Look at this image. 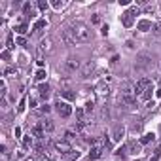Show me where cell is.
Returning <instances> with one entry per match:
<instances>
[{"label": "cell", "mask_w": 161, "mask_h": 161, "mask_svg": "<svg viewBox=\"0 0 161 161\" xmlns=\"http://www.w3.org/2000/svg\"><path fill=\"white\" fill-rule=\"evenodd\" d=\"M68 32L72 34L76 44H87V42L91 40V29L85 23H82V21H74V23L68 27Z\"/></svg>", "instance_id": "obj_1"}, {"label": "cell", "mask_w": 161, "mask_h": 161, "mask_svg": "<svg viewBox=\"0 0 161 161\" xmlns=\"http://www.w3.org/2000/svg\"><path fill=\"white\" fill-rule=\"evenodd\" d=\"M120 101L125 106H129V108H133V106H135V87L131 83H125V87H123V91L120 95Z\"/></svg>", "instance_id": "obj_2"}, {"label": "cell", "mask_w": 161, "mask_h": 161, "mask_svg": "<svg viewBox=\"0 0 161 161\" xmlns=\"http://www.w3.org/2000/svg\"><path fill=\"white\" fill-rule=\"evenodd\" d=\"M80 67H82L80 59L72 55V57H68L67 61L63 63V72L64 74H76V70H80Z\"/></svg>", "instance_id": "obj_3"}, {"label": "cell", "mask_w": 161, "mask_h": 161, "mask_svg": "<svg viewBox=\"0 0 161 161\" xmlns=\"http://www.w3.org/2000/svg\"><path fill=\"white\" fill-rule=\"evenodd\" d=\"M55 108H57V114H59L61 117H68V116L72 114V106H70L68 102H64V101H57Z\"/></svg>", "instance_id": "obj_4"}, {"label": "cell", "mask_w": 161, "mask_h": 161, "mask_svg": "<svg viewBox=\"0 0 161 161\" xmlns=\"http://www.w3.org/2000/svg\"><path fill=\"white\" fill-rule=\"evenodd\" d=\"M150 85H152V80H150V78H140V80L136 82V85H135V93L142 95V93L150 87Z\"/></svg>", "instance_id": "obj_5"}, {"label": "cell", "mask_w": 161, "mask_h": 161, "mask_svg": "<svg viewBox=\"0 0 161 161\" xmlns=\"http://www.w3.org/2000/svg\"><path fill=\"white\" fill-rule=\"evenodd\" d=\"M55 150L59 154H63V155H68L72 152V146L68 144V140H57L55 142Z\"/></svg>", "instance_id": "obj_6"}, {"label": "cell", "mask_w": 161, "mask_h": 161, "mask_svg": "<svg viewBox=\"0 0 161 161\" xmlns=\"http://www.w3.org/2000/svg\"><path fill=\"white\" fill-rule=\"evenodd\" d=\"M95 72V63L93 61H89V63H85L83 64V68H82V72H80V76L83 78V80H87V78H91V74Z\"/></svg>", "instance_id": "obj_7"}, {"label": "cell", "mask_w": 161, "mask_h": 161, "mask_svg": "<svg viewBox=\"0 0 161 161\" xmlns=\"http://www.w3.org/2000/svg\"><path fill=\"white\" fill-rule=\"evenodd\" d=\"M121 23H123V27H133V23H135V13L131 12V10H127V12H123L121 13Z\"/></svg>", "instance_id": "obj_8"}, {"label": "cell", "mask_w": 161, "mask_h": 161, "mask_svg": "<svg viewBox=\"0 0 161 161\" xmlns=\"http://www.w3.org/2000/svg\"><path fill=\"white\" fill-rule=\"evenodd\" d=\"M123 135H125V127L120 125V123L114 125V129H112V140H116V142H117V140H121Z\"/></svg>", "instance_id": "obj_9"}, {"label": "cell", "mask_w": 161, "mask_h": 161, "mask_svg": "<svg viewBox=\"0 0 161 161\" xmlns=\"http://www.w3.org/2000/svg\"><path fill=\"white\" fill-rule=\"evenodd\" d=\"M97 93H99V95H108L110 93V85H108V78H106V80H102L99 85H97Z\"/></svg>", "instance_id": "obj_10"}, {"label": "cell", "mask_w": 161, "mask_h": 161, "mask_svg": "<svg viewBox=\"0 0 161 161\" xmlns=\"http://www.w3.org/2000/svg\"><path fill=\"white\" fill-rule=\"evenodd\" d=\"M63 42H64V46H76V42H74V38H72V34L68 32V29H64L63 30Z\"/></svg>", "instance_id": "obj_11"}, {"label": "cell", "mask_w": 161, "mask_h": 161, "mask_svg": "<svg viewBox=\"0 0 161 161\" xmlns=\"http://www.w3.org/2000/svg\"><path fill=\"white\" fill-rule=\"evenodd\" d=\"M49 93H51V87L48 83H42V85H38V95L42 97V99H48L49 97Z\"/></svg>", "instance_id": "obj_12"}, {"label": "cell", "mask_w": 161, "mask_h": 161, "mask_svg": "<svg viewBox=\"0 0 161 161\" xmlns=\"http://www.w3.org/2000/svg\"><path fill=\"white\" fill-rule=\"evenodd\" d=\"M138 30H142V32H146V30H152L154 27H152V21H148V19H142V21H138Z\"/></svg>", "instance_id": "obj_13"}, {"label": "cell", "mask_w": 161, "mask_h": 161, "mask_svg": "<svg viewBox=\"0 0 161 161\" xmlns=\"http://www.w3.org/2000/svg\"><path fill=\"white\" fill-rule=\"evenodd\" d=\"M44 127H42V123H38V125H34L32 127V136H36V138H44Z\"/></svg>", "instance_id": "obj_14"}, {"label": "cell", "mask_w": 161, "mask_h": 161, "mask_svg": "<svg viewBox=\"0 0 161 161\" xmlns=\"http://www.w3.org/2000/svg\"><path fill=\"white\" fill-rule=\"evenodd\" d=\"M150 61H152V59H150L148 55H140V57H138V63H136V68H144V67H148Z\"/></svg>", "instance_id": "obj_15"}, {"label": "cell", "mask_w": 161, "mask_h": 161, "mask_svg": "<svg viewBox=\"0 0 161 161\" xmlns=\"http://www.w3.org/2000/svg\"><path fill=\"white\" fill-rule=\"evenodd\" d=\"M51 49V40L46 38V40H42L40 42V51H49Z\"/></svg>", "instance_id": "obj_16"}, {"label": "cell", "mask_w": 161, "mask_h": 161, "mask_svg": "<svg viewBox=\"0 0 161 161\" xmlns=\"http://www.w3.org/2000/svg\"><path fill=\"white\" fill-rule=\"evenodd\" d=\"M127 150H129V154H140V144L131 142V144L127 146Z\"/></svg>", "instance_id": "obj_17"}, {"label": "cell", "mask_w": 161, "mask_h": 161, "mask_svg": "<svg viewBox=\"0 0 161 161\" xmlns=\"http://www.w3.org/2000/svg\"><path fill=\"white\" fill-rule=\"evenodd\" d=\"M42 127H44V131H48V133H51L53 129H55V125H53V121H51V120L42 121Z\"/></svg>", "instance_id": "obj_18"}, {"label": "cell", "mask_w": 161, "mask_h": 161, "mask_svg": "<svg viewBox=\"0 0 161 161\" xmlns=\"http://www.w3.org/2000/svg\"><path fill=\"white\" fill-rule=\"evenodd\" d=\"M152 140H154V133H146V135L140 138V144H150Z\"/></svg>", "instance_id": "obj_19"}, {"label": "cell", "mask_w": 161, "mask_h": 161, "mask_svg": "<svg viewBox=\"0 0 161 161\" xmlns=\"http://www.w3.org/2000/svg\"><path fill=\"white\" fill-rule=\"evenodd\" d=\"M48 27V21L46 19H38L34 23V30H40V29H46Z\"/></svg>", "instance_id": "obj_20"}, {"label": "cell", "mask_w": 161, "mask_h": 161, "mask_svg": "<svg viewBox=\"0 0 161 161\" xmlns=\"http://www.w3.org/2000/svg\"><path fill=\"white\" fill-rule=\"evenodd\" d=\"M61 95L64 97V99H68V101H72V99H76V93H72L70 89H64V91H61Z\"/></svg>", "instance_id": "obj_21"}, {"label": "cell", "mask_w": 161, "mask_h": 161, "mask_svg": "<svg viewBox=\"0 0 161 161\" xmlns=\"http://www.w3.org/2000/svg\"><path fill=\"white\" fill-rule=\"evenodd\" d=\"M152 91H154V89H152V85H150V87L140 95V97H142V101H148V102H150V99H152Z\"/></svg>", "instance_id": "obj_22"}, {"label": "cell", "mask_w": 161, "mask_h": 161, "mask_svg": "<svg viewBox=\"0 0 161 161\" xmlns=\"http://www.w3.org/2000/svg\"><path fill=\"white\" fill-rule=\"evenodd\" d=\"M152 30H154V34H155V36H161V19H159L157 23L154 25V29H152Z\"/></svg>", "instance_id": "obj_23"}, {"label": "cell", "mask_w": 161, "mask_h": 161, "mask_svg": "<svg viewBox=\"0 0 161 161\" xmlns=\"http://www.w3.org/2000/svg\"><path fill=\"white\" fill-rule=\"evenodd\" d=\"M32 146V136H23V148H30Z\"/></svg>", "instance_id": "obj_24"}, {"label": "cell", "mask_w": 161, "mask_h": 161, "mask_svg": "<svg viewBox=\"0 0 161 161\" xmlns=\"http://www.w3.org/2000/svg\"><path fill=\"white\" fill-rule=\"evenodd\" d=\"M93 110H95V102H93V101H87V102H85V112L91 114Z\"/></svg>", "instance_id": "obj_25"}, {"label": "cell", "mask_w": 161, "mask_h": 161, "mask_svg": "<svg viewBox=\"0 0 161 161\" xmlns=\"http://www.w3.org/2000/svg\"><path fill=\"white\" fill-rule=\"evenodd\" d=\"M159 155H161V152H159V150H155V152H154V155H150L146 161H157V159H159Z\"/></svg>", "instance_id": "obj_26"}, {"label": "cell", "mask_w": 161, "mask_h": 161, "mask_svg": "<svg viewBox=\"0 0 161 161\" xmlns=\"http://www.w3.org/2000/svg\"><path fill=\"white\" fill-rule=\"evenodd\" d=\"M44 78H46V70H42V68H40V70L36 72V80H44Z\"/></svg>", "instance_id": "obj_27"}, {"label": "cell", "mask_w": 161, "mask_h": 161, "mask_svg": "<svg viewBox=\"0 0 161 161\" xmlns=\"http://www.w3.org/2000/svg\"><path fill=\"white\" fill-rule=\"evenodd\" d=\"M51 6H53V8H55V10H61V8L64 6V2H59V0H55V2H53Z\"/></svg>", "instance_id": "obj_28"}, {"label": "cell", "mask_w": 161, "mask_h": 161, "mask_svg": "<svg viewBox=\"0 0 161 161\" xmlns=\"http://www.w3.org/2000/svg\"><path fill=\"white\" fill-rule=\"evenodd\" d=\"M38 8L42 10V12H46V10H48V2H44V0H42V2H38Z\"/></svg>", "instance_id": "obj_29"}, {"label": "cell", "mask_w": 161, "mask_h": 161, "mask_svg": "<svg viewBox=\"0 0 161 161\" xmlns=\"http://www.w3.org/2000/svg\"><path fill=\"white\" fill-rule=\"evenodd\" d=\"M17 32H19V34H25V32H27V25H19L17 27Z\"/></svg>", "instance_id": "obj_30"}, {"label": "cell", "mask_w": 161, "mask_h": 161, "mask_svg": "<svg viewBox=\"0 0 161 161\" xmlns=\"http://www.w3.org/2000/svg\"><path fill=\"white\" fill-rule=\"evenodd\" d=\"M23 12H25V13H32V6H30V4H25V6H23Z\"/></svg>", "instance_id": "obj_31"}, {"label": "cell", "mask_w": 161, "mask_h": 161, "mask_svg": "<svg viewBox=\"0 0 161 161\" xmlns=\"http://www.w3.org/2000/svg\"><path fill=\"white\" fill-rule=\"evenodd\" d=\"M40 161H53V159H51L49 155H46L44 152H42V154H40Z\"/></svg>", "instance_id": "obj_32"}, {"label": "cell", "mask_w": 161, "mask_h": 161, "mask_svg": "<svg viewBox=\"0 0 161 161\" xmlns=\"http://www.w3.org/2000/svg\"><path fill=\"white\" fill-rule=\"evenodd\" d=\"M17 44H19V46H27V40H25L23 36H19V38H17Z\"/></svg>", "instance_id": "obj_33"}, {"label": "cell", "mask_w": 161, "mask_h": 161, "mask_svg": "<svg viewBox=\"0 0 161 161\" xmlns=\"http://www.w3.org/2000/svg\"><path fill=\"white\" fill-rule=\"evenodd\" d=\"M64 138L70 140V138H74V133H72V131H67V133H64Z\"/></svg>", "instance_id": "obj_34"}, {"label": "cell", "mask_w": 161, "mask_h": 161, "mask_svg": "<svg viewBox=\"0 0 161 161\" xmlns=\"http://www.w3.org/2000/svg\"><path fill=\"white\" fill-rule=\"evenodd\" d=\"M0 89H2L0 93H2V95H6V82H4V80H2V83H0Z\"/></svg>", "instance_id": "obj_35"}, {"label": "cell", "mask_w": 161, "mask_h": 161, "mask_svg": "<svg viewBox=\"0 0 161 161\" xmlns=\"http://www.w3.org/2000/svg\"><path fill=\"white\" fill-rule=\"evenodd\" d=\"M17 110H19V112H23V110H25V99L19 102V108H17Z\"/></svg>", "instance_id": "obj_36"}, {"label": "cell", "mask_w": 161, "mask_h": 161, "mask_svg": "<svg viewBox=\"0 0 161 161\" xmlns=\"http://www.w3.org/2000/svg\"><path fill=\"white\" fill-rule=\"evenodd\" d=\"M12 48H13V40H12V36H10L8 38V49H12Z\"/></svg>", "instance_id": "obj_37"}, {"label": "cell", "mask_w": 161, "mask_h": 161, "mask_svg": "<svg viewBox=\"0 0 161 161\" xmlns=\"http://www.w3.org/2000/svg\"><path fill=\"white\" fill-rule=\"evenodd\" d=\"M49 110H51L49 104H44V106H42V112H49Z\"/></svg>", "instance_id": "obj_38"}, {"label": "cell", "mask_w": 161, "mask_h": 161, "mask_svg": "<svg viewBox=\"0 0 161 161\" xmlns=\"http://www.w3.org/2000/svg\"><path fill=\"white\" fill-rule=\"evenodd\" d=\"M2 59H10V51H8V49L2 51Z\"/></svg>", "instance_id": "obj_39"}, {"label": "cell", "mask_w": 161, "mask_h": 161, "mask_svg": "<svg viewBox=\"0 0 161 161\" xmlns=\"http://www.w3.org/2000/svg\"><path fill=\"white\" fill-rule=\"evenodd\" d=\"M4 74H17V70H15V68H8Z\"/></svg>", "instance_id": "obj_40"}, {"label": "cell", "mask_w": 161, "mask_h": 161, "mask_svg": "<svg viewBox=\"0 0 161 161\" xmlns=\"http://www.w3.org/2000/svg\"><path fill=\"white\" fill-rule=\"evenodd\" d=\"M157 97H161V87H159V89H157Z\"/></svg>", "instance_id": "obj_41"}, {"label": "cell", "mask_w": 161, "mask_h": 161, "mask_svg": "<svg viewBox=\"0 0 161 161\" xmlns=\"http://www.w3.org/2000/svg\"><path fill=\"white\" fill-rule=\"evenodd\" d=\"M159 87H161V78H159Z\"/></svg>", "instance_id": "obj_42"}]
</instances>
